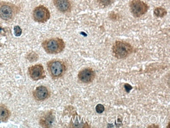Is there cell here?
I'll use <instances>...</instances> for the list:
<instances>
[{"mask_svg": "<svg viewBox=\"0 0 170 128\" xmlns=\"http://www.w3.org/2000/svg\"><path fill=\"white\" fill-rule=\"evenodd\" d=\"M33 96L36 101L43 102L50 97V91L45 86L41 85L35 89Z\"/></svg>", "mask_w": 170, "mask_h": 128, "instance_id": "cell-9", "label": "cell"}, {"mask_svg": "<svg viewBox=\"0 0 170 128\" xmlns=\"http://www.w3.org/2000/svg\"><path fill=\"white\" fill-rule=\"evenodd\" d=\"M2 44L1 43V42H0V47H2Z\"/></svg>", "mask_w": 170, "mask_h": 128, "instance_id": "cell-19", "label": "cell"}, {"mask_svg": "<svg viewBox=\"0 0 170 128\" xmlns=\"http://www.w3.org/2000/svg\"><path fill=\"white\" fill-rule=\"evenodd\" d=\"M0 34L2 35H6V31L5 28H2V27H0Z\"/></svg>", "mask_w": 170, "mask_h": 128, "instance_id": "cell-18", "label": "cell"}, {"mask_svg": "<svg viewBox=\"0 0 170 128\" xmlns=\"http://www.w3.org/2000/svg\"><path fill=\"white\" fill-rule=\"evenodd\" d=\"M96 111L98 113H102L104 111V107L103 105L98 104L97 106H96Z\"/></svg>", "mask_w": 170, "mask_h": 128, "instance_id": "cell-17", "label": "cell"}, {"mask_svg": "<svg viewBox=\"0 0 170 128\" xmlns=\"http://www.w3.org/2000/svg\"><path fill=\"white\" fill-rule=\"evenodd\" d=\"M130 10L133 16L140 17L149 10V6L142 0H132L130 2Z\"/></svg>", "mask_w": 170, "mask_h": 128, "instance_id": "cell-5", "label": "cell"}, {"mask_svg": "<svg viewBox=\"0 0 170 128\" xmlns=\"http://www.w3.org/2000/svg\"><path fill=\"white\" fill-rule=\"evenodd\" d=\"M112 54L116 59H123L128 57L133 52L134 48L129 43L122 41H116L112 45Z\"/></svg>", "mask_w": 170, "mask_h": 128, "instance_id": "cell-3", "label": "cell"}, {"mask_svg": "<svg viewBox=\"0 0 170 128\" xmlns=\"http://www.w3.org/2000/svg\"><path fill=\"white\" fill-rule=\"evenodd\" d=\"M14 31H15V35L16 36H20L22 33V30L21 27L19 25H16L14 27Z\"/></svg>", "mask_w": 170, "mask_h": 128, "instance_id": "cell-16", "label": "cell"}, {"mask_svg": "<svg viewBox=\"0 0 170 128\" xmlns=\"http://www.w3.org/2000/svg\"><path fill=\"white\" fill-rule=\"evenodd\" d=\"M96 77L95 71L93 69L86 67L79 72L78 79L83 84H90L94 81Z\"/></svg>", "mask_w": 170, "mask_h": 128, "instance_id": "cell-8", "label": "cell"}, {"mask_svg": "<svg viewBox=\"0 0 170 128\" xmlns=\"http://www.w3.org/2000/svg\"><path fill=\"white\" fill-rule=\"evenodd\" d=\"M20 8L15 4L0 2V19L6 21H11L19 13Z\"/></svg>", "mask_w": 170, "mask_h": 128, "instance_id": "cell-1", "label": "cell"}, {"mask_svg": "<svg viewBox=\"0 0 170 128\" xmlns=\"http://www.w3.org/2000/svg\"><path fill=\"white\" fill-rule=\"evenodd\" d=\"M54 120V115L53 111L47 112L44 113L40 117L39 123L41 126L43 127H51Z\"/></svg>", "mask_w": 170, "mask_h": 128, "instance_id": "cell-10", "label": "cell"}, {"mask_svg": "<svg viewBox=\"0 0 170 128\" xmlns=\"http://www.w3.org/2000/svg\"><path fill=\"white\" fill-rule=\"evenodd\" d=\"M97 2L100 7H106L112 3V0H97Z\"/></svg>", "mask_w": 170, "mask_h": 128, "instance_id": "cell-15", "label": "cell"}, {"mask_svg": "<svg viewBox=\"0 0 170 128\" xmlns=\"http://www.w3.org/2000/svg\"><path fill=\"white\" fill-rule=\"evenodd\" d=\"M154 13L156 17H163L165 15L167 14V11L165 10L164 8H163L162 7H156L155 9Z\"/></svg>", "mask_w": 170, "mask_h": 128, "instance_id": "cell-13", "label": "cell"}, {"mask_svg": "<svg viewBox=\"0 0 170 128\" xmlns=\"http://www.w3.org/2000/svg\"><path fill=\"white\" fill-rule=\"evenodd\" d=\"M42 47L49 54H58L65 49V43L61 38H51L45 40L42 43Z\"/></svg>", "mask_w": 170, "mask_h": 128, "instance_id": "cell-4", "label": "cell"}, {"mask_svg": "<svg viewBox=\"0 0 170 128\" xmlns=\"http://www.w3.org/2000/svg\"><path fill=\"white\" fill-rule=\"evenodd\" d=\"M28 74L30 78L33 81L44 79L46 75L44 67L41 64H36L28 68Z\"/></svg>", "mask_w": 170, "mask_h": 128, "instance_id": "cell-7", "label": "cell"}, {"mask_svg": "<svg viewBox=\"0 0 170 128\" xmlns=\"http://www.w3.org/2000/svg\"><path fill=\"white\" fill-rule=\"evenodd\" d=\"M54 6L60 12L66 13L71 11V3L69 0H53Z\"/></svg>", "mask_w": 170, "mask_h": 128, "instance_id": "cell-11", "label": "cell"}, {"mask_svg": "<svg viewBox=\"0 0 170 128\" xmlns=\"http://www.w3.org/2000/svg\"><path fill=\"white\" fill-rule=\"evenodd\" d=\"M50 17V13L49 9L44 6L41 5L36 7L33 11V20L38 23L47 22Z\"/></svg>", "mask_w": 170, "mask_h": 128, "instance_id": "cell-6", "label": "cell"}, {"mask_svg": "<svg viewBox=\"0 0 170 128\" xmlns=\"http://www.w3.org/2000/svg\"><path fill=\"white\" fill-rule=\"evenodd\" d=\"M27 59L31 62H35L38 59V55L35 52H31L28 55H27Z\"/></svg>", "mask_w": 170, "mask_h": 128, "instance_id": "cell-14", "label": "cell"}, {"mask_svg": "<svg viewBox=\"0 0 170 128\" xmlns=\"http://www.w3.org/2000/svg\"><path fill=\"white\" fill-rule=\"evenodd\" d=\"M11 116V112L7 107L3 103L0 104V121L6 122Z\"/></svg>", "mask_w": 170, "mask_h": 128, "instance_id": "cell-12", "label": "cell"}, {"mask_svg": "<svg viewBox=\"0 0 170 128\" xmlns=\"http://www.w3.org/2000/svg\"><path fill=\"white\" fill-rule=\"evenodd\" d=\"M47 69L50 77L54 80H57L65 75L67 70V66L65 62L53 59L47 63Z\"/></svg>", "mask_w": 170, "mask_h": 128, "instance_id": "cell-2", "label": "cell"}]
</instances>
